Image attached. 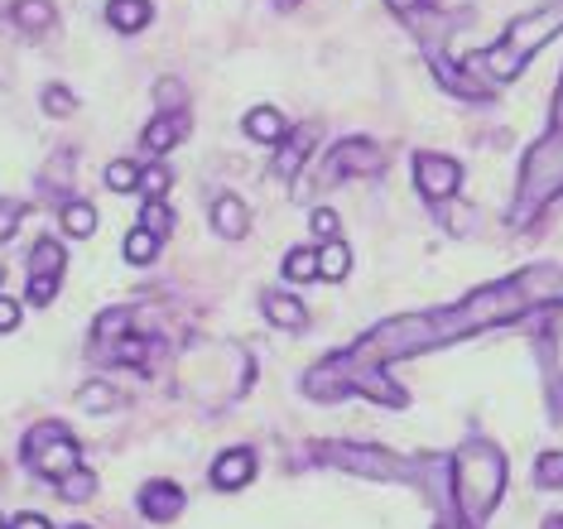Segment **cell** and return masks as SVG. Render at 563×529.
Here are the masks:
<instances>
[{
	"label": "cell",
	"mask_w": 563,
	"mask_h": 529,
	"mask_svg": "<svg viewBox=\"0 0 563 529\" xmlns=\"http://www.w3.org/2000/svg\"><path fill=\"white\" fill-rule=\"evenodd\" d=\"M415 188H419V198H424V202L443 208L448 198H457V192H463V164H457L453 154L419 150L415 154Z\"/></svg>",
	"instance_id": "obj_10"
},
{
	"label": "cell",
	"mask_w": 563,
	"mask_h": 529,
	"mask_svg": "<svg viewBox=\"0 0 563 529\" xmlns=\"http://www.w3.org/2000/svg\"><path fill=\"white\" fill-rule=\"evenodd\" d=\"M275 5H279V10H294V5H299V0H275Z\"/></svg>",
	"instance_id": "obj_42"
},
{
	"label": "cell",
	"mask_w": 563,
	"mask_h": 529,
	"mask_svg": "<svg viewBox=\"0 0 563 529\" xmlns=\"http://www.w3.org/2000/svg\"><path fill=\"white\" fill-rule=\"evenodd\" d=\"M448 346V332H443V318L439 308H424V313H395L386 322H376L371 332H362L347 356L362 361V366H395V361H409V356H424V352H439Z\"/></svg>",
	"instance_id": "obj_4"
},
{
	"label": "cell",
	"mask_w": 563,
	"mask_h": 529,
	"mask_svg": "<svg viewBox=\"0 0 563 529\" xmlns=\"http://www.w3.org/2000/svg\"><path fill=\"white\" fill-rule=\"evenodd\" d=\"M285 279H294V284L318 279V246H294L285 255Z\"/></svg>",
	"instance_id": "obj_27"
},
{
	"label": "cell",
	"mask_w": 563,
	"mask_h": 529,
	"mask_svg": "<svg viewBox=\"0 0 563 529\" xmlns=\"http://www.w3.org/2000/svg\"><path fill=\"white\" fill-rule=\"evenodd\" d=\"M255 381V361L246 346L222 342V338H198L184 346V361H178V395H188L194 405H232L251 390Z\"/></svg>",
	"instance_id": "obj_1"
},
{
	"label": "cell",
	"mask_w": 563,
	"mask_h": 529,
	"mask_svg": "<svg viewBox=\"0 0 563 529\" xmlns=\"http://www.w3.org/2000/svg\"><path fill=\"white\" fill-rule=\"evenodd\" d=\"M58 496H63V500H78V506H82V500L97 496V476L87 472V467H78L73 476H63V482H58Z\"/></svg>",
	"instance_id": "obj_31"
},
{
	"label": "cell",
	"mask_w": 563,
	"mask_h": 529,
	"mask_svg": "<svg viewBox=\"0 0 563 529\" xmlns=\"http://www.w3.org/2000/svg\"><path fill=\"white\" fill-rule=\"evenodd\" d=\"M448 472H453V515L463 529H482L496 515L506 496V453L492 443V438H467L453 458H448Z\"/></svg>",
	"instance_id": "obj_2"
},
{
	"label": "cell",
	"mask_w": 563,
	"mask_h": 529,
	"mask_svg": "<svg viewBox=\"0 0 563 529\" xmlns=\"http://www.w3.org/2000/svg\"><path fill=\"white\" fill-rule=\"evenodd\" d=\"M159 246H164V241L155 236V231H145V227H135V231H125V261H131V265H155L159 261Z\"/></svg>",
	"instance_id": "obj_24"
},
{
	"label": "cell",
	"mask_w": 563,
	"mask_h": 529,
	"mask_svg": "<svg viewBox=\"0 0 563 529\" xmlns=\"http://www.w3.org/2000/svg\"><path fill=\"white\" fill-rule=\"evenodd\" d=\"M554 415H563V385H554Z\"/></svg>",
	"instance_id": "obj_39"
},
{
	"label": "cell",
	"mask_w": 563,
	"mask_h": 529,
	"mask_svg": "<svg viewBox=\"0 0 563 529\" xmlns=\"http://www.w3.org/2000/svg\"><path fill=\"white\" fill-rule=\"evenodd\" d=\"M309 227H313V236H318V241H338V236H342V217L332 212V208H313Z\"/></svg>",
	"instance_id": "obj_34"
},
{
	"label": "cell",
	"mask_w": 563,
	"mask_h": 529,
	"mask_svg": "<svg viewBox=\"0 0 563 529\" xmlns=\"http://www.w3.org/2000/svg\"><path fill=\"white\" fill-rule=\"evenodd\" d=\"M184 506H188L184 486H174V482H145L140 486V515H145V520L174 525L178 515H184Z\"/></svg>",
	"instance_id": "obj_13"
},
{
	"label": "cell",
	"mask_w": 563,
	"mask_h": 529,
	"mask_svg": "<svg viewBox=\"0 0 563 529\" xmlns=\"http://www.w3.org/2000/svg\"><path fill=\"white\" fill-rule=\"evenodd\" d=\"M73 405H78V409H87V415H107V409H111V405H121V395H117V390H111V385H107V381H87V385H82V390H78V395H73Z\"/></svg>",
	"instance_id": "obj_25"
},
{
	"label": "cell",
	"mask_w": 563,
	"mask_h": 529,
	"mask_svg": "<svg viewBox=\"0 0 563 529\" xmlns=\"http://www.w3.org/2000/svg\"><path fill=\"white\" fill-rule=\"evenodd\" d=\"M352 275V251H347V241H323V246H318V279H347Z\"/></svg>",
	"instance_id": "obj_22"
},
{
	"label": "cell",
	"mask_w": 563,
	"mask_h": 529,
	"mask_svg": "<svg viewBox=\"0 0 563 529\" xmlns=\"http://www.w3.org/2000/svg\"><path fill=\"white\" fill-rule=\"evenodd\" d=\"M63 269H68V255L54 236H40L30 246V279H63Z\"/></svg>",
	"instance_id": "obj_21"
},
{
	"label": "cell",
	"mask_w": 563,
	"mask_h": 529,
	"mask_svg": "<svg viewBox=\"0 0 563 529\" xmlns=\"http://www.w3.org/2000/svg\"><path fill=\"white\" fill-rule=\"evenodd\" d=\"M63 529H92V525H63Z\"/></svg>",
	"instance_id": "obj_43"
},
{
	"label": "cell",
	"mask_w": 563,
	"mask_h": 529,
	"mask_svg": "<svg viewBox=\"0 0 563 529\" xmlns=\"http://www.w3.org/2000/svg\"><path fill=\"white\" fill-rule=\"evenodd\" d=\"M188 111V87L178 77H159L155 82V115H178Z\"/></svg>",
	"instance_id": "obj_26"
},
{
	"label": "cell",
	"mask_w": 563,
	"mask_h": 529,
	"mask_svg": "<svg viewBox=\"0 0 563 529\" xmlns=\"http://www.w3.org/2000/svg\"><path fill=\"white\" fill-rule=\"evenodd\" d=\"M255 476V453L251 448H227V453L212 458V486L217 492H241Z\"/></svg>",
	"instance_id": "obj_15"
},
{
	"label": "cell",
	"mask_w": 563,
	"mask_h": 529,
	"mask_svg": "<svg viewBox=\"0 0 563 529\" xmlns=\"http://www.w3.org/2000/svg\"><path fill=\"white\" fill-rule=\"evenodd\" d=\"M107 24L117 34H140L155 24V5L150 0H107Z\"/></svg>",
	"instance_id": "obj_19"
},
{
	"label": "cell",
	"mask_w": 563,
	"mask_h": 529,
	"mask_svg": "<svg viewBox=\"0 0 563 529\" xmlns=\"http://www.w3.org/2000/svg\"><path fill=\"white\" fill-rule=\"evenodd\" d=\"M241 131H246V140H255V145H279V140L289 135V121L279 115L275 107H251L246 121H241Z\"/></svg>",
	"instance_id": "obj_20"
},
{
	"label": "cell",
	"mask_w": 563,
	"mask_h": 529,
	"mask_svg": "<svg viewBox=\"0 0 563 529\" xmlns=\"http://www.w3.org/2000/svg\"><path fill=\"white\" fill-rule=\"evenodd\" d=\"M10 24L30 38H44V34H54L58 10H54V0H15L10 5Z\"/></svg>",
	"instance_id": "obj_18"
},
{
	"label": "cell",
	"mask_w": 563,
	"mask_h": 529,
	"mask_svg": "<svg viewBox=\"0 0 563 529\" xmlns=\"http://www.w3.org/2000/svg\"><path fill=\"white\" fill-rule=\"evenodd\" d=\"M20 328V304L10 294H0V332H15Z\"/></svg>",
	"instance_id": "obj_37"
},
{
	"label": "cell",
	"mask_w": 563,
	"mask_h": 529,
	"mask_svg": "<svg viewBox=\"0 0 563 529\" xmlns=\"http://www.w3.org/2000/svg\"><path fill=\"white\" fill-rule=\"evenodd\" d=\"M386 10L395 20H405V24H424V15H429V0H386Z\"/></svg>",
	"instance_id": "obj_35"
},
{
	"label": "cell",
	"mask_w": 563,
	"mask_h": 529,
	"mask_svg": "<svg viewBox=\"0 0 563 529\" xmlns=\"http://www.w3.org/2000/svg\"><path fill=\"white\" fill-rule=\"evenodd\" d=\"M10 529H54V520H48V515L24 510V515H15V520H10Z\"/></svg>",
	"instance_id": "obj_38"
},
{
	"label": "cell",
	"mask_w": 563,
	"mask_h": 529,
	"mask_svg": "<svg viewBox=\"0 0 563 529\" xmlns=\"http://www.w3.org/2000/svg\"><path fill=\"white\" fill-rule=\"evenodd\" d=\"M309 458L366 482H419V467H424V458H405L380 443H347V438H318L309 443Z\"/></svg>",
	"instance_id": "obj_7"
},
{
	"label": "cell",
	"mask_w": 563,
	"mask_h": 529,
	"mask_svg": "<svg viewBox=\"0 0 563 529\" xmlns=\"http://www.w3.org/2000/svg\"><path fill=\"white\" fill-rule=\"evenodd\" d=\"M563 34V5H540L530 10V15H516L506 24V34L496 38V44L477 48V54L467 58V68L482 77L486 87H501V82H516L525 73V63H530L549 38Z\"/></svg>",
	"instance_id": "obj_3"
},
{
	"label": "cell",
	"mask_w": 563,
	"mask_h": 529,
	"mask_svg": "<svg viewBox=\"0 0 563 529\" xmlns=\"http://www.w3.org/2000/svg\"><path fill=\"white\" fill-rule=\"evenodd\" d=\"M140 174H145V164H135V159H111L101 184H107L111 192H135V188H140Z\"/></svg>",
	"instance_id": "obj_28"
},
{
	"label": "cell",
	"mask_w": 563,
	"mask_h": 529,
	"mask_svg": "<svg viewBox=\"0 0 563 529\" xmlns=\"http://www.w3.org/2000/svg\"><path fill=\"white\" fill-rule=\"evenodd\" d=\"M73 174H78V154H73L68 145L48 154V164L40 169V192L44 198H58V208L63 202H73Z\"/></svg>",
	"instance_id": "obj_14"
},
{
	"label": "cell",
	"mask_w": 563,
	"mask_h": 529,
	"mask_svg": "<svg viewBox=\"0 0 563 529\" xmlns=\"http://www.w3.org/2000/svg\"><path fill=\"white\" fill-rule=\"evenodd\" d=\"M380 169H386V150L366 135H352L328 150L323 169H318V184L328 188V184H342V178H376Z\"/></svg>",
	"instance_id": "obj_9"
},
{
	"label": "cell",
	"mask_w": 563,
	"mask_h": 529,
	"mask_svg": "<svg viewBox=\"0 0 563 529\" xmlns=\"http://www.w3.org/2000/svg\"><path fill=\"white\" fill-rule=\"evenodd\" d=\"M261 313L275 322L279 332H303L309 328V308H303L299 294H285V289H265L261 294Z\"/></svg>",
	"instance_id": "obj_16"
},
{
	"label": "cell",
	"mask_w": 563,
	"mask_h": 529,
	"mask_svg": "<svg viewBox=\"0 0 563 529\" xmlns=\"http://www.w3.org/2000/svg\"><path fill=\"white\" fill-rule=\"evenodd\" d=\"M313 150H318V125H294V131L275 145V159H271L275 178H299L303 164L313 159Z\"/></svg>",
	"instance_id": "obj_11"
},
{
	"label": "cell",
	"mask_w": 563,
	"mask_h": 529,
	"mask_svg": "<svg viewBox=\"0 0 563 529\" xmlns=\"http://www.w3.org/2000/svg\"><path fill=\"white\" fill-rule=\"evenodd\" d=\"M559 198H563V125H549L520 159L516 198H510V227H530Z\"/></svg>",
	"instance_id": "obj_6"
},
{
	"label": "cell",
	"mask_w": 563,
	"mask_h": 529,
	"mask_svg": "<svg viewBox=\"0 0 563 529\" xmlns=\"http://www.w3.org/2000/svg\"><path fill=\"white\" fill-rule=\"evenodd\" d=\"M44 111H48V115H58V121H63V115L78 111V97H73V87L48 82V87H44Z\"/></svg>",
	"instance_id": "obj_32"
},
{
	"label": "cell",
	"mask_w": 563,
	"mask_h": 529,
	"mask_svg": "<svg viewBox=\"0 0 563 529\" xmlns=\"http://www.w3.org/2000/svg\"><path fill=\"white\" fill-rule=\"evenodd\" d=\"M194 131V111H178V115H150V125L140 131V145H145L150 159H164L169 150H178V140H188Z\"/></svg>",
	"instance_id": "obj_12"
},
{
	"label": "cell",
	"mask_w": 563,
	"mask_h": 529,
	"mask_svg": "<svg viewBox=\"0 0 563 529\" xmlns=\"http://www.w3.org/2000/svg\"><path fill=\"white\" fill-rule=\"evenodd\" d=\"M212 231L222 241H241L251 231V212H246V202H241L236 192H217L212 198Z\"/></svg>",
	"instance_id": "obj_17"
},
{
	"label": "cell",
	"mask_w": 563,
	"mask_h": 529,
	"mask_svg": "<svg viewBox=\"0 0 563 529\" xmlns=\"http://www.w3.org/2000/svg\"><path fill=\"white\" fill-rule=\"evenodd\" d=\"M58 222H63L68 236L87 241L97 231V208H92V202H82V198H73V202H63V208H58Z\"/></svg>",
	"instance_id": "obj_23"
},
{
	"label": "cell",
	"mask_w": 563,
	"mask_h": 529,
	"mask_svg": "<svg viewBox=\"0 0 563 529\" xmlns=\"http://www.w3.org/2000/svg\"><path fill=\"white\" fill-rule=\"evenodd\" d=\"M140 188H145V198H164V192H169V169H164V164H150V169L140 174Z\"/></svg>",
	"instance_id": "obj_36"
},
{
	"label": "cell",
	"mask_w": 563,
	"mask_h": 529,
	"mask_svg": "<svg viewBox=\"0 0 563 529\" xmlns=\"http://www.w3.org/2000/svg\"><path fill=\"white\" fill-rule=\"evenodd\" d=\"M433 529H463V525H457V520H439V525H433Z\"/></svg>",
	"instance_id": "obj_41"
},
{
	"label": "cell",
	"mask_w": 563,
	"mask_h": 529,
	"mask_svg": "<svg viewBox=\"0 0 563 529\" xmlns=\"http://www.w3.org/2000/svg\"><path fill=\"white\" fill-rule=\"evenodd\" d=\"M20 222H24V202L20 198H0V246L15 236Z\"/></svg>",
	"instance_id": "obj_33"
},
{
	"label": "cell",
	"mask_w": 563,
	"mask_h": 529,
	"mask_svg": "<svg viewBox=\"0 0 563 529\" xmlns=\"http://www.w3.org/2000/svg\"><path fill=\"white\" fill-rule=\"evenodd\" d=\"M140 227L145 231H155V236L164 241L174 231V212H169V202L164 198H145V212H140Z\"/></svg>",
	"instance_id": "obj_30"
},
{
	"label": "cell",
	"mask_w": 563,
	"mask_h": 529,
	"mask_svg": "<svg viewBox=\"0 0 563 529\" xmlns=\"http://www.w3.org/2000/svg\"><path fill=\"white\" fill-rule=\"evenodd\" d=\"M544 529H563V515H549V520H544Z\"/></svg>",
	"instance_id": "obj_40"
},
{
	"label": "cell",
	"mask_w": 563,
	"mask_h": 529,
	"mask_svg": "<svg viewBox=\"0 0 563 529\" xmlns=\"http://www.w3.org/2000/svg\"><path fill=\"white\" fill-rule=\"evenodd\" d=\"M303 395L323 399V405H332V399H347V395H362V399H371V405H380V409H405L409 405V395L390 381V371L352 361L347 346H342V352H332V356H323L309 376H303Z\"/></svg>",
	"instance_id": "obj_5"
},
{
	"label": "cell",
	"mask_w": 563,
	"mask_h": 529,
	"mask_svg": "<svg viewBox=\"0 0 563 529\" xmlns=\"http://www.w3.org/2000/svg\"><path fill=\"white\" fill-rule=\"evenodd\" d=\"M24 467L34 476H44V482H63V476H73L82 467V443L58 419H44L24 433Z\"/></svg>",
	"instance_id": "obj_8"
},
{
	"label": "cell",
	"mask_w": 563,
	"mask_h": 529,
	"mask_svg": "<svg viewBox=\"0 0 563 529\" xmlns=\"http://www.w3.org/2000/svg\"><path fill=\"white\" fill-rule=\"evenodd\" d=\"M534 482H540L544 492H563V448L534 458Z\"/></svg>",
	"instance_id": "obj_29"
},
{
	"label": "cell",
	"mask_w": 563,
	"mask_h": 529,
	"mask_svg": "<svg viewBox=\"0 0 563 529\" xmlns=\"http://www.w3.org/2000/svg\"><path fill=\"white\" fill-rule=\"evenodd\" d=\"M0 529H10V525H0Z\"/></svg>",
	"instance_id": "obj_44"
}]
</instances>
